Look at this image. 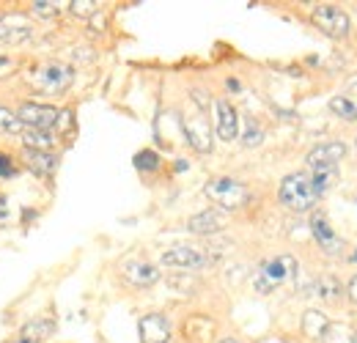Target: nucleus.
I'll list each match as a JSON object with an SVG mask.
<instances>
[{"instance_id": "nucleus-1", "label": "nucleus", "mask_w": 357, "mask_h": 343, "mask_svg": "<svg viewBox=\"0 0 357 343\" xmlns=\"http://www.w3.org/2000/svg\"><path fill=\"white\" fill-rule=\"evenodd\" d=\"M278 198L286 209L291 212H311L313 206L319 204V195L313 190L311 176L305 171L289 173L283 181H280V190H278Z\"/></svg>"}, {"instance_id": "nucleus-2", "label": "nucleus", "mask_w": 357, "mask_h": 343, "mask_svg": "<svg viewBox=\"0 0 357 343\" xmlns=\"http://www.w3.org/2000/svg\"><path fill=\"white\" fill-rule=\"evenodd\" d=\"M294 275H297V261H294V258L275 256V258H269V261H264V264L256 269L253 286H256L259 294H272L275 289L286 286Z\"/></svg>"}, {"instance_id": "nucleus-3", "label": "nucleus", "mask_w": 357, "mask_h": 343, "mask_svg": "<svg viewBox=\"0 0 357 343\" xmlns=\"http://www.w3.org/2000/svg\"><path fill=\"white\" fill-rule=\"evenodd\" d=\"M28 83L42 91L47 96H58L63 91H69L75 83V69L69 63H61V61H50L45 66H39L33 75H28Z\"/></svg>"}, {"instance_id": "nucleus-4", "label": "nucleus", "mask_w": 357, "mask_h": 343, "mask_svg": "<svg viewBox=\"0 0 357 343\" xmlns=\"http://www.w3.org/2000/svg\"><path fill=\"white\" fill-rule=\"evenodd\" d=\"M204 192H206V198H209L212 204H218V206L225 209V212L242 209V206L248 204V198H250V190H248L242 181L228 178V176L209 178V181H206V187H204Z\"/></svg>"}, {"instance_id": "nucleus-5", "label": "nucleus", "mask_w": 357, "mask_h": 343, "mask_svg": "<svg viewBox=\"0 0 357 343\" xmlns=\"http://www.w3.org/2000/svg\"><path fill=\"white\" fill-rule=\"evenodd\" d=\"M311 20H313V25H316L324 36H330V39H344V36H349V31H352V22H349L347 11H341L338 6H316Z\"/></svg>"}, {"instance_id": "nucleus-6", "label": "nucleus", "mask_w": 357, "mask_h": 343, "mask_svg": "<svg viewBox=\"0 0 357 343\" xmlns=\"http://www.w3.org/2000/svg\"><path fill=\"white\" fill-rule=\"evenodd\" d=\"M61 113L63 110H55L50 105H39V102H25L20 110H17V119L22 121L25 129H45V132H55L61 127Z\"/></svg>"}, {"instance_id": "nucleus-7", "label": "nucleus", "mask_w": 357, "mask_h": 343, "mask_svg": "<svg viewBox=\"0 0 357 343\" xmlns=\"http://www.w3.org/2000/svg\"><path fill=\"white\" fill-rule=\"evenodd\" d=\"M181 129H184L187 143L195 151H201V154H209L212 151V127H209V121L204 116V107H198L195 113H187L181 119Z\"/></svg>"}, {"instance_id": "nucleus-8", "label": "nucleus", "mask_w": 357, "mask_h": 343, "mask_svg": "<svg viewBox=\"0 0 357 343\" xmlns=\"http://www.w3.org/2000/svg\"><path fill=\"white\" fill-rule=\"evenodd\" d=\"M31 39H33V22L25 14L11 11L0 17V42L3 44H25Z\"/></svg>"}, {"instance_id": "nucleus-9", "label": "nucleus", "mask_w": 357, "mask_h": 343, "mask_svg": "<svg viewBox=\"0 0 357 343\" xmlns=\"http://www.w3.org/2000/svg\"><path fill=\"white\" fill-rule=\"evenodd\" d=\"M162 264L171 266V269H181V272H195V269H204L212 264V258L195 247H187V245H178L162 253Z\"/></svg>"}, {"instance_id": "nucleus-10", "label": "nucleus", "mask_w": 357, "mask_h": 343, "mask_svg": "<svg viewBox=\"0 0 357 343\" xmlns=\"http://www.w3.org/2000/svg\"><path fill=\"white\" fill-rule=\"evenodd\" d=\"M347 154V146L338 143V140H330V143H319L313 146L305 157L308 162V171H327V168H338V162L344 160Z\"/></svg>"}, {"instance_id": "nucleus-11", "label": "nucleus", "mask_w": 357, "mask_h": 343, "mask_svg": "<svg viewBox=\"0 0 357 343\" xmlns=\"http://www.w3.org/2000/svg\"><path fill=\"white\" fill-rule=\"evenodd\" d=\"M311 234L313 239H316V245L327 253V256H338L341 253V247H344V242L335 236V231L330 228V220L324 212H313L311 215Z\"/></svg>"}, {"instance_id": "nucleus-12", "label": "nucleus", "mask_w": 357, "mask_h": 343, "mask_svg": "<svg viewBox=\"0 0 357 343\" xmlns=\"http://www.w3.org/2000/svg\"><path fill=\"white\" fill-rule=\"evenodd\" d=\"M140 343H168L171 341V321L162 313H146L137 321Z\"/></svg>"}, {"instance_id": "nucleus-13", "label": "nucleus", "mask_w": 357, "mask_h": 343, "mask_svg": "<svg viewBox=\"0 0 357 343\" xmlns=\"http://www.w3.org/2000/svg\"><path fill=\"white\" fill-rule=\"evenodd\" d=\"M215 121H218L220 140L231 143V140L239 137V116H236V107L228 99H218L215 102Z\"/></svg>"}, {"instance_id": "nucleus-14", "label": "nucleus", "mask_w": 357, "mask_h": 343, "mask_svg": "<svg viewBox=\"0 0 357 343\" xmlns=\"http://www.w3.org/2000/svg\"><path fill=\"white\" fill-rule=\"evenodd\" d=\"M225 228V217L218 209H206V212H198L187 220V231L190 234H198V236H212L218 231Z\"/></svg>"}, {"instance_id": "nucleus-15", "label": "nucleus", "mask_w": 357, "mask_h": 343, "mask_svg": "<svg viewBox=\"0 0 357 343\" xmlns=\"http://www.w3.org/2000/svg\"><path fill=\"white\" fill-rule=\"evenodd\" d=\"M121 272H124V277H127L132 286H137V289H149V286H154V283L160 280V269H157L154 264H143V261H130V264H124Z\"/></svg>"}, {"instance_id": "nucleus-16", "label": "nucleus", "mask_w": 357, "mask_h": 343, "mask_svg": "<svg viewBox=\"0 0 357 343\" xmlns=\"http://www.w3.org/2000/svg\"><path fill=\"white\" fill-rule=\"evenodd\" d=\"M25 165L36 173L39 178H50L52 173L58 171V157L50 151H31L25 148Z\"/></svg>"}, {"instance_id": "nucleus-17", "label": "nucleus", "mask_w": 357, "mask_h": 343, "mask_svg": "<svg viewBox=\"0 0 357 343\" xmlns=\"http://www.w3.org/2000/svg\"><path fill=\"white\" fill-rule=\"evenodd\" d=\"M50 335H55V321L52 319H33L20 330V341L22 343H42Z\"/></svg>"}, {"instance_id": "nucleus-18", "label": "nucleus", "mask_w": 357, "mask_h": 343, "mask_svg": "<svg viewBox=\"0 0 357 343\" xmlns=\"http://www.w3.org/2000/svg\"><path fill=\"white\" fill-rule=\"evenodd\" d=\"M22 143L31 151H50L58 146V132H45V129H22Z\"/></svg>"}, {"instance_id": "nucleus-19", "label": "nucleus", "mask_w": 357, "mask_h": 343, "mask_svg": "<svg viewBox=\"0 0 357 343\" xmlns=\"http://www.w3.org/2000/svg\"><path fill=\"white\" fill-rule=\"evenodd\" d=\"M321 343H355L357 333L349 327V324H341V321H327L324 333L319 335Z\"/></svg>"}, {"instance_id": "nucleus-20", "label": "nucleus", "mask_w": 357, "mask_h": 343, "mask_svg": "<svg viewBox=\"0 0 357 343\" xmlns=\"http://www.w3.org/2000/svg\"><path fill=\"white\" fill-rule=\"evenodd\" d=\"M308 176H311L316 195L321 198V195H327V192L335 187V181H338V168H327V171H311Z\"/></svg>"}, {"instance_id": "nucleus-21", "label": "nucleus", "mask_w": 357, "mask_h": 343, "mask_svg": "<svg viewBox=\"0 0 357 343\" xmlns=\"http://www.w3.org/2000/svg\"><path fill=\"white\" fill-rule=\"evenodd\" d=\"M330 110H333V116H338L344 121H357V102H352L349 96H333Z\"/></svg>"}, {"instance_id": "nucleus-22", "label": "nucleus", "mask_w": 357, "mask_h": 343, "mask_svg": "<svg viewBox=\"0 0 357 343\" xmlns=\"http://www.w3.org/2000/svg\"><path fill=\"white\" fill-rule=\"evenodd\" d=\"M160 165H162V160H160V154H157L154 148H143V151L135 154V168L140 173L160 171Z\"/></svg>"}, {"instance_id": "nucleus-23", "label": "nucleus", "mask_w": 357, "mask_h": 343, "mask_svg": "<svg viewBox=\"0 0 357 343\" xmlns=\"http://www.w3.org/2000/svg\"><path fill=\"white\" fill-rule=\"evenodd\" d=\"M22 121L17 119V110H8V107H0V132L3 135H22Z\"/></svg>"}, {"instance_id": "nucleus-24", "label": "nucleus", "mask_w": 357, "mask_h": 343, "mask_svg": "<svg viewBox=\"0 0 357 343\" xmlns=\"http://www.w3.org/2000/svg\"><path fill=\"white\" fill-rule=\"evenodd\" d=\"M324 327H327V319H324L319 310H308V313H305V319H303V330H305V335L319 338V335L324 333Z\"/></svg>"}, {"instance_id": "nucleus-25", "label": "nucleus", "mask_w": 357, "mask_h": 343, "mask_svg": "<svg viewBox=\"0 0 357 343\" xmlns=\"http://www.w3.org/2000/svg\"><path fill=\"white\" fill-rule=\"evenodd\" d=\"M319 297L327 302H335L338 297H341V283L330 275V277H321L319 280Z\"/></svg>"}, {"instance_id": "nucleus-26", "label": "nucleus", "mask_w": 357, "mask_h": 343, "mask_svg": "<svg viewBox=\"0 0 357 343\" xmlns=\"http://www.w3.org/2000/svg\"><path fill=\"white\" fill-rule=\"evenodd\" d=\"M264 140V129L259 127L253 119H248V129H245V135H242V143L248 146V148H253V146H259Z\"/></svg>"}, {"instance_id": "nucleus-27", "label": "nucleus", "mask_w": 357, "mask_h": 343, "mask_svg": "<svg viewBox=\"0 0 357 343\" xmlns=\"http://www.w3.org/2000/svg\"><path fill=\"white\" fill-rule=\"evenodd\" d=\"M69 11H72L75 17H93V14L99 11V3H96V0H72V3H69Z\"/></svg>"}, {"instance_id": "nucleus-28", "label": "nucleus", "mask_w": 357, "mask_h": 343, "mask_svg": "<svg viewBox=\"0 0 357 343\" xmlns=\"http://www.w3.org/2000/svg\"><path fill=\"white\" fill-rule=\"evenodd\" d=\"M33 14H36V17H45V20L58 17V14H61V3H52V0H36V3H33Z\"/></svg>"}, {"instance_id": "nucleus-29", "label": "nucleus", "mask_w": 357, "mask_h": 343, "mask_svg": "<svg viewBox=\"0 0 357 343\" xmlns=\"http://www.w3.org/2000/svg\"><path fill=\"white\" fill-rule=\"evenodd\" d=\"M17 168H14V162L6 157V154H0V178H8V176H14Z\"/></svg>"}, {"instance_id": "nucleus-30", "label": "nucleus", "mask_w": 357, "mask_h": 343, "mask_svg": "<svg viewBox=\"0 0 357 343\" xmlns=\"http://www.w3.org/2000/svg\"><path fill=\"white\" fill-rule=\"evenodd\" d=\"M14 58H8V55H0V77H6V75H11L14 72Z\"/></svg>"}, {"instance_id": "nucleus-31", "label": "nucleus", "mask_w": 357, "mask_h": 343, "mask_svg": "<svg viewBox=\"0 0 357 343\" xmlns=\"http://www.w3.org/2000/svg\"><path fill=\"white\" fill-rule=\"evenodd\" d=\"M347 297H349L352 302H357V275L349 280V286H347Z\"/></svg>"}, {"instance_id": "nucleus-32", "label": "nucleus", "mask_w": 357, "mask_h": 343, "mask_svg": "<svg viewBox=\"0 0 357 343\" xmlns=\"http://www.w3.org/2000/svg\"><path fill=\"white\" fill-rule=\"evenodd\" d=\"M8 220V204H6V198L0 195V225Z\"/></svg>"}, {"instance_id": "nucleus-33", "label": "nucleus", "mask_w": 357, "mask_h": 343, "mask_svg": "<svg viewBox=\"0 0 357 343\" xmlns=\"http://www.w3.org/2000/svg\"><path fill=\"white\" fill-rule=\"evenodd\" d=\"M225 86H228V91H239V80H228V83H225Z\"/></svg>"}, {"instance_id": "nucleus-34", "label": "nucleus", "mask_w": 357, "mask_h": 343, "mask_svg": "<svg viewBox=\"0 0 357 343\" xmlns=\"http://www.w3.org/2000/svg\"><path fill=\"white\" fill-rule=\"evenodd\" d=\"M218 343H239V341H234V338H223V341H218Z\"/></svg>"}, {"instance_id": "nucleus-35", "label": "nucleus", "mask_w": 357, "mask_h": 343, "mask_svg": "<svg viewBox=\"0 0 357 343\" xmlns=\"http://www.w3.org/2000/svg\"><path fill=\"white\" fill-rule=\"evenodd\" d=\"M349 261H352V264H357V250L352 253V256H349Z\"/></svg>"}, {"instance_id": "nucleus-36", "label": "nucleus", "mask_w": 357, "mask_h": 343, "mask_svg": "<svg viewBox=\"0 0 357 343\" xmlns=\"http://www.w3.org/2000/svg\"><path fill=\"white\" fill-rule=\"evenodd\" d=\"M17 343H22V341H17Z\"/></svg>"}, {"instance_id": "nucleus-37", "label": "nucleus", "mask_w": 357, "mask_h": 343, "mask_svg": "<svg viewBox=\"0 0 357 343\" xmlns=\"http://www.w3.org/2000/svg\"><path fill=\"white\" fill-rule=\"evenodd\" d=\"M168 343H171V341H168Z\"/></svg>"}]
</instances>
